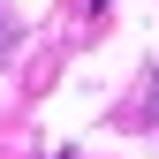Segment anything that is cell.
Segmentation results:
<instances>
[{
  "mask_svg": "<svg viewBox=\"0 0 159 159\" xmlns=\"http://www.w3.org/2000/svg\"><path fill=\"white\" fill-rule=\"evenodd\" d=\"M8 46H15V15L0 8V61H8Z\"/></svg>",
  "mask_w": 159,
  "mask_h": 159,
  "instance_id": "1",
  "label": "cell"
}]
</instances>
